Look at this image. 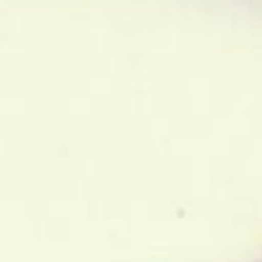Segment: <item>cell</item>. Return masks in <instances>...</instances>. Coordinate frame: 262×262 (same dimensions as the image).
<instances>
[]
</instances>
